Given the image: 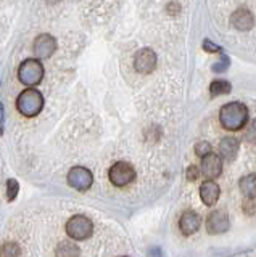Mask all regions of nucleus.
I'll use <instances>...</instances> for the list:
<instances>
[{
	"mask_svg": "<svg viewBox=\"0 0 256 257\" xmlns=\"http://www.w3.org/2000/svg\"><path fill=\"white\" fill-rule=\"evenodd\" d=\"M195 153L200 156V158H203L206 155H210L211 153V147H210V143L208 142H200L195 145Z\"/></svg>",
	"mask_w": 256,
	"mask_h": 257,
	"instance_id": "obj_20",
	"label": "nucleus"
},
{
	"mask_svg": "<svg viewBox=\"0 0 256 257\" xmlns=\"http://www.w3.org/2000/svg\"><path fill=\"white\" fill-rule=\"evenodd\" d=\"M81 252H79V247L74 243H60L57 246V257H79Z\"/></svg>",
	"mask_w": 256,
	"mask_h": 257,
	"instance_id": "obj_16",
	"label": "nucleus"
},
{
	"mask_svg": "<svg viewBox=\"0 0 256 257\" xmlns=\"http://www.w3.org/2000/svg\"><path fill=\"white\" fill-rule=\"evenodd\" d=\"M230 84L227 82V80H213L211 85H210V93L211 96H219V95H227L230 92Z\"/></svg>",
	"mask_w": 256,
	"mask_h": 257,
	"instance_id": "obj_17",
	"label": "nucleus"
},
{
	"mask_svg": "<svg viewBox=\"0 0 256 257\" xmlns=\"http://www.w3.org/2000/svg\"><path fill=\"white\" fill-rule=\"evenodd\" d=\"M33 50L36 53V60H47L57 50V40H55L50 34H41L33 45Z\"/></svg>",
	"mask_w": 256,
	"mask_h": 257,
	"instance_id": "obj_8",
	"label": "nucleus"
},
{
	"mask_svg": "<svg viewBox=\"0 0 256 257\" xmlns=\"http://www.w3.org/2000/svg\"><path fill=\"white\" fill-rule=\"evenodd\" d=\"M94 183V175L89 169L76 166L68 172V185L77 191H87Z\"/></svg>",
	"mask_w": 256,
	"mask_h": 257,
	"instance_id": "obj_6",
	"label": "nucleus"
},
{
	"mask_svg": "<svg viewBox=\"0 0 256 257\" xmlns=\"http://www.w3.org/2000/svg\"><path fill=\"white\" fill-rule=\"evenodd\" d=\"M219 195H221V190L214 180H205L202 185H200V198H202L203 204H206V206L216 204L219 199Z\"/></svg>",
	"mask_w": 256,
	"mask_h": 257,
	"instance_id": "obj_12",
	"label": "nucleus"
},
{
	"mask_svg": "<svg viewBox=\"0 0 256 257\" xmlns=\"http://www.w3.org/2000/svg\"><path fill=\"white\" fill-rule=\"evenodd\" d=\"M202 174L206 177V179H216V177H219L221 172H222V161H221V156L216 155V153H210V155H206L202 158Z\"/></svg>",
	"mask_w": 256,
	"mask_h": 257,
	"instance_id": "obj_10",
	"label": "nucleus"
},
{
	"mask_svg": "<svg viewBox=\"0 0 256 257\" xmlns=\"http://www.w3.org/2000/svg\"><path fill=\"white\" fill-rule=\"evenodd\" d=\"M187 179L190 182H195L198 179V169H197V166H189V169H187Z\"/></svg>",
	"mask_w": 256,
	"mask_h": 257,
	"instance_id": "obj_22",
	"label": "nucleus"
},
{
	"mask_svg": "<svg viewBox=\"0 0 256 257\" xmlns=\"http://www.w3.org/2000/svg\"><path fill=\"white\" fill-rule=\"evenodd\" d=\"M238 148H240V142H238V139H235V137H226V139H222L219 143L221 156L229 159V161L235 159Z\"/></svg>",
	"mask_w": 256,
	"mask_h": 257,
	"instance_id": "obj_14",
	"label": "nucleus"
},
{
	"mask_svg": "<svg viewBox=\"0 0 256 257\" xmlns=\"http://www.w3.org/2000/svg\"><path fill=\"white\" fill-rule=\"evenodd\" d=\"M202 225V217H200L195 211H186L179 219V228L182 235H194V233L200 228Z\"/></svg>",
	"mask_w": 256,
	"mask_h": 257,
	"instance_id": "obj_11",
	"label": "nucleus"
},
{
	"mask_svg": "<svg viewBox=\"0 0 256 257\" xmlns=\"http://www.w3.org/2000/svg\"><path fill=\"white\" fill-rule=\"evenodd\" d=\"M230 24L238 31H248L253 28L254 24V18L250 10L246 8H238L230 16Z\"/></svg>",
	"mask_w": 256,
	"mask_h": 257,
	"instance_id": "obj_13",
	"label": "nucleus"
},
{
	"mask_svg": "<svg viewBox=\"0 0 256 257\" xmlns=\"http://www.w3.org/2000/svg\"><path fill=\"white\" fill-rule=\"evenodd\" d=\"M203 48L206 52H210V53H218V52H222V48L218 47L216 44H213L211 40H203Z\"/></svg>",
	"mask_w": 256,
	"mask_h": 257,
	"instance_id": "obj_21",
	"label": "nucleus"
},
{
	"mask_svg": "<svg viewBox=\"0 0 256 257\" xmlns=\"http://www.w3.org/2000/svg\"><path fill=\"white\" fill-rule=\"evenodd\" d=\"M20 254H21L20 246L17 243H13V241H7L0 247V257H20Z\"/></svg>",
	"mask_w": 256,
	"mask_h": 257,
	"instance_id": "obj_18",
	"label": "nucleus"
},
{
	"mask_svg": "<svg viewBox=\"0 0 256 257\" xmlns=\"http://www.w3.org/2000/svg\"><path fill=\"white\" fill-rule=\"evenodd\" d=\"M18 79H20V82L25 84L26 87H34L37 84H41V80L44 79L42 63L36 58L25 60L18 68Z\"/></svg>",
	"mask_w": 256,
	"mask_h": 257,
	"instance_id": "obj_3",
	"label": "nucleus"
},
{
	"mask_svg": "<svg viewBox=\"0 0 256 257\" xmlns=\"http://www.w3.org/2000/svg\"><path fill=\"white\" fill-rule=\"evenodd\" d=\"M229 68V58H226V56H224L222 58V64L219 63V64H216V66H213V71H216V72H222V71H226Z\"/></svg>",
	"mask_w": 256,
	"mask_h": 257,
	"instance_id": "obj_23",
	"label": "nucleus"
},
{
	"mask_svg": "<svg viewBox=\"0 0 256 257\" xmlns=\"http://www.w3.org/2000/svg\"><path fill=\"white\" fill-rule=\"evenodd\" d=\"M230 227L229 217L224 211H213L206 219V231L210 235H221Z\"/></svg>",
	"mask_w": 256,
	"mask_h": 257,
	"instance_id": "obj_9",
	"label": "nucleus"
},
{
	"mask_svg": "<svg viewBox=\"0 0 256 257\" xmlns=\"http://www.w3.org/2000/svg\"><path fill=\"white\" fill-rule=\"evenodd\" d=\"M219 122L227 131H240L248 122V108L240 101L226 103L219 111Z\"/></svg>",
	"mask_w": 256,
	"mask_h": 257,
	"instance_id": "obj_1",
	"label": "nucleus"
},
{
	"mask_svg": "<svg viewBox=\"0 0 256 257\" xmlns=\"http://www.w3.org/2000/svg\"><path fill=\"white\" fill-rule=\"evenodd\" d=\"M18 190H20V185L15 179H9L7 182V199L9 201H13L18 195Z\"/></svg>",
	"mask_w": 256,
	"mask_h": 257,
	"instance_id": "obj_19",
	"label": "nucleus"
},
{
	"mask_svg": "<svg viewBox=\"0 0 256 257\" xmlns=\"http://www.w3.org/2000/svg\"><path fill=\"white\" fill-rule=\"evenodd\" d=\"M134 68L139 74H151L156 69V53L151 48H142L135 53Z\"/></svg>",
	"mask_w": 256,
	"mask_h": 257,
	"instance_id": "obj_7",
	"label": "nucleus"
},
{
	"mask_svg": "<svg viewBox=\"0 0 256 257\" xmlns=\"http://www.w3.org/2000/svg\"><path fill=\"white\" fill-rule=\"evenodd\" d=\"M4 104L0 103V132L4 131V120H5V114H4Z\"/></svg>",
	"mask_w": 256,
	"mask_h": 257,
	"instance_id": "obj_24",
	"label": "nucleus"
},
{
	"mask_svg": "<svg viewBox=\"0 0 256 257\" xmlns=\"http://www.w3.org/2000/svg\"><path fill=\"white\" fill-rule=\"evenodd\" d=\"M17 108L23 116L34 117L44 108V96L36 88H26L17 98Z\"/></svg>",
	"mask_w": 256,
	"mask_h": 257,
	"instance_id": "obj_2",
	"label": "nucleus"
},
{
	"mask_svg": "<svg viewBox=\"0 0 256 257\" xmlns=\"http://www.w3.org/2000/svg\"><path fill=\"white\" fill-rule=\"evenodd\" d=\"M66 233L71 239L84 241V239L92 236L94 223L89 217H86V215H73L66 222Z\"/></svg>",
	"mask_w": 256,
	"mask_h": 257,
	"instance_id": "obj_4",
	"label": "nucleus"
},
{
	"mask_svg": "<svg viewBox=\"0 0 256 257\" xmlns=\"http://www.w3.org/2000/svg\"><path fill=\"white\" fill-rule=\"evenodd\" d=\"M238 188L248 199H253L254 198V191H256V177H254V174L242 177L240 182H238Z\"/></svg>",
	"mask_w": 256,
	"mask_h": 257,
	"instance_id": "obj_15",
	"label": "nucleus"
},
{
	"mask_svg": "<svg viewBox=\"0 0 256 257\" xmlns=\"http://www.w3.org/2000/svg\"><path fill=\"white\" fill-rule=\"evenodd\" d=\"M108 177H110L111 183L116 185V187H126V185H129V183L134 182L135 171H134V167L131 164L119 161V163H116V164H113L110 167Z\"/></svg>",
	"mask_w": 256,
	"mask_h": 257,
	"instance_id": "obj_5",
	"label": "nucleus"
}]
</instances>
